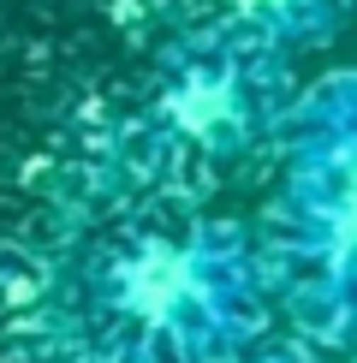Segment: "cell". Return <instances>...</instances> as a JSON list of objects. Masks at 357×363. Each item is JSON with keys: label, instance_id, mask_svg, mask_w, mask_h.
Returning a JSON list of instances; mask_svg holds the SVG:
<instances>
[{"label": "cell", "instance_id": "6da1fadb", "mask_svg": "<svg viewBox=\"0 0 357 363\" xmlns=\"http://www.w3.org/2000/svg\"><path fill=\"white\" fill-rule=\"evenodd\" d=\"M178 119H185L197 138H208V131L220 125V119H232V96L227 84H208V78H191V89L178 96Z\"/></svg>", "mask_w": 357, "mask_h": 363}, {"label": "cell", "instance_id": "7a4b0ae2", "mask_svg": "<svg viewBox=\"0 0 357 363\" xmlns=\"http://www.w3.org/2000/svg\"><path fill=\"white\" fill-rule=\"evenodd\" d=\"M327 220H334V238L339 250L357 256V149L339 161V179H334V196H327Z\"/></svg>", "mask_w": 357, "mask_h": 363}]
</instances>
